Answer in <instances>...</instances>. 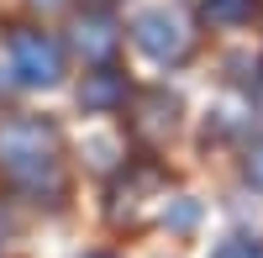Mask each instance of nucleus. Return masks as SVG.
I'll use <instances>...</instances> for the list:
<instances>
[{"instance_id": "obj_1", "label": "nucleus", "mask_w": 263, "mask_h": 258, "mask_svg": "<svg viewBox=\"0 0 263 258\" xmlns=\"http://www.w3.org/2000/svg\"><path fill=\"white\" fill-rule=\"evenodd\" d=\"M0 174L27 195H63L58 169V126L42 116H6L0 121Z\"/></svg>"}, {"instance_id": "obj_2", "label": "nucleus", "mask_w": 263, "mask_h": 258, "mask_svg": "<svg viewBox=\"0 0 263 258\" xmlns=\"http://www.w3.org/2000/svg\"><path fill=\"white\" fill-rule=\"evenodd\" d=\"M132 42L153 58V63H184L195 48V21L184 6H153L132 21Z\"/></svg>"}, {"instance_id": "obj_3", "label": "nucleus", "mask_w": 263, "mask_h": 258, "mask_svg": "<svg viewBox=\"0 0 263 258\" xmlns=\"http://www.w3.org/2000/svg\"><path fill=\"white\" fill-rule=\"evenodd\" d=\"M6 58H11V74L21 84H32V90H53L63 79V48L58 37L37 32V27H16L11 42H6Z\"/></svg>"}, {"instance_id": "obj_4", "label": "nucleus", "mask_w": 263, "mask_h": 258, "mask_svg": "<svg viewBox=\"0 0 263 258\" xmlns=\"http://www.w3.org/2000/svg\"><path fill=\"white\" fill-rule=\"evenodd\" d=\"M121 48V21L111 11H84L74 16V53L95 69H111V58Z\"/></svg>"}, {"instance_id": "obj_5", "label": "nucleus", "mask_w": 263, "mask_h": 258, "mask_svg": "<svg viewBox=\"0 0 263 258\" xmlns=\"http://www.w3.org/2000/svg\"><path fill=\"white\" fill-rule=\"evenodd\" d=\"M174 121H179V95H168V90H142V95H132V132L147 137V142H158L174 132Z\"/></svg>"}, {"instance_id": "obj_6", "label": "nucleus", "mask_w": 263, "mask_h": 258, "mask_svg": "<svg viewBox=\"0 0 263 258\" xmlns=\"http://www.w3.org/2000/svg\"><path fill=\"white\" fill-rule=\"evenodd\" d=\"M126 95H132V90H126V74H116V69H90L84 84H79V105H84V111H95V116L121 111Z\"/></svg>"}, {"instance_id": "obj_7", "label": "nucleus", "mask_w": 263, "mask_h": 258, "mask_svg": "<svg viewBox=\"0 0 263 258\" xmlns=\"http://www.w3.org/2000/svg\"><path fill=\"white\" fill-rule=\"evenodd\" d=\"M258 0H205L200 16L211 21V27H242V21H253Z\"/></svg>"}, {"instance_id": "obj_8", "label": "nucleus", "mask_w": 263, "mask_h": 258, "mask_svg": "<svg viewBox=\"0 0 263 258\" xmlns=\"http://www.w3.org/2000/svg\"><path fill=\"white\" fill-rule=\"evenodd\" d=\"M211 258H263V243L258 237H221Z\"/></svg>"}, {"instance_id": "obj_9", "label": "nucleus", "mask_w": 263, "mask_h": 258, "mask_svg": "<svg viewBox=\"0 0 263 258\" xmlns=\"http://www.w3.org/2000/svg\"><path fill=\"white\" fill-rule=\"evenodd\" d=\"M195 216H200V206H195V200H174V206H163V222L168 227H195Z\"/></svg>"}, {"instance_id": "obj_10", "label": "nucleus", "mask_w": 263, "mask_h": 258, "mask_svg": "<svg viewBox=\"0 0 263 258\" xmlns=\"http://www.w3.org/2000/svg\"><path fill=\"white\" fill-rule=\"evenodd\" d=\"M242 174H248V185H253V190H263V137H253L248 158H242Z\"/></svg>"}, {"instance_id": "obj_11", "label": "nucleus", "mask_w": 263, "mask_h": 258, "mask_svg": "<svg viewBox=\"0 0 263 258\" xmlns=\"http://www.w3.org/2000/svg\"><path fill=\"white\" fill-rule=\"evenodd\" d=\"M90 153H95V169H111V163H116V158H111L116 142H90Z\"/></svg>"}, {"instance_id": "obj_12", "label": "nucleus", "mask_w": 263, "mask_h": 258, "mask_svg": "<svg viewBox=\"0 0 263 258\" xmlns=\"http://www.w3.org/2000/svg\"><path fill=\"white\" fill-rule=\"evenodd\" d=\"M6 69H11V58H6ZM6 69H0V95H6V84H11V79H6Z\"/></svg>"}, {"instance_id": "obj_13", "label": "nucleus", "mask_w": 263, "mask_h": 258, "mask_svg": "<svg viewBox=\"0 0 263 258\" xmlns=\"http://www.w3.org/2000/svg\"><path fill=\"white\" fill-rule=\"evenodd\" d=\"M6 232H11V222H6V211H0V237H6Z\"/></svg>"}, {"instance_id": "obj_14", "label": "nucleus", "mask_w": 263, "mask_h": 258, "mask_svg": "<svg viewBox=\"0 0 263 258\" xmlns=\"http://www.w3.org/2000/svg\"><path fill=\"white\" fill-rule=\"evenodd\" d=\"M84 258H111V253H84Z\"/></svg>"}, {"instance_id": "obj_15", "label": "nucleus", "mask_w": 263, "mask_h": 258, "mask_svg": "<svg viewBox=\"0 0 263 258\" xmlns=\"http://www.w3.org/2000/svg\"><path fill=\"white\" fill-rule=\"evenodd\" d=\"M258 95H263V79H258Z\"/></svg>"}]
</instances>
